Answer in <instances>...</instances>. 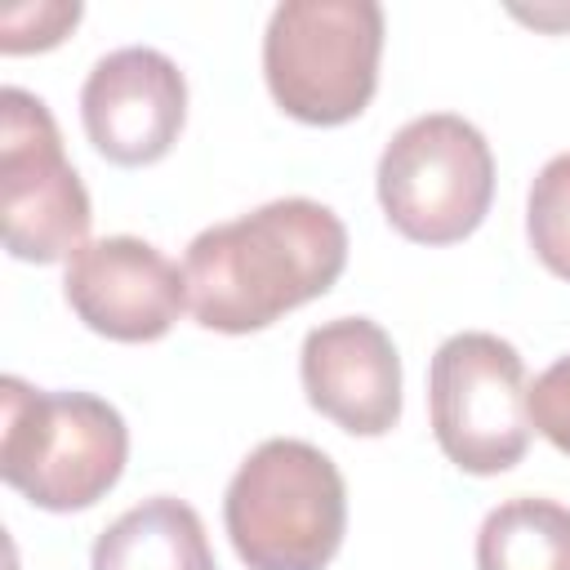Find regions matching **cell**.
I'll list each match as a JSON object with an SVG mask.
<instances>
[{
	"label": "cell",
	"instance_id": "obj_1",
	"mask_svg": "<svg viewBox=\"0 0 570 570\" xmlns=\"http://www.w3.org/2000/svg\"><path fill=\"white\" fill-rule=\"evenodd\" d=\"M347 263V227L307 196H285L205 227L183 258L187 307L205 330L249 334L321 298Z\"/></svg>",
	"mask_w": 570,
	"mask_h": 570
},
{
	"label": "cell",
	"instance_id": "obj_2",
	"mask_svg": "<svg viewBox=\"0 0 570 570\" xmlns=\"http://www.w3.org/2000/svg\"><path fill=\"white\" fill-rule=\"evenodd\" d=\"M0 476L45 512L94 508L125 472L129 432L94 392H40L0 379Z\"/></svg>",
	"mask_w": 570,
	"mask_h": 570
},
{
	"label": "cell",
	"instance_id": "obj_3",
	"mask_svg": "<svg viewBox=\"0 0 570 570\" xmlns=\"http://www.w3.org/2000/svg\"><path fill=\"white\" fill-rule=\"evenodd\" d=\"M223 521L249 570H325L347 530V490L325 450L272 436L236 468Z\"/></svg>",
	"mask_w": 570,
	"mask_h": 570
},
{
	"label": "cell",
	"instance_id": "obj_4",
	"mask_svg": "<svg viewBox=\"0 0 570 570\" xmlns=\"http://www.w3.org/2000/svg\"><path fill=\"white\" fill-rule=\"evenodd\" d=\"M383 9L374 0H285L263 36L276 107L303 125L356 120L379 85Z\"/></svg>",
	"mask_w": 570,
	"mask_h": 570
},
{
	"label": "cell",
	"instance_id": "obj_5",
	"mask_svg": "<svg viewBox=\"0 0 570 570\" xmlns=\"http://www.w3.org/2000/svg\"><path fill=\"white\" fill-rule=\"evenodd\" d=\"M490 142L454 111L414 116L379 156V205L405 240L454 245L472 236L490 214Z\"/></svg>",
	"mask_w": 570,
	"mask_h": 570
},
{
	"label": "cell",
	"instance_id": "obj_6",
	"mask_svg": "<svg viewBox=\"0 0 570 570\" xmlns=\"http://www.w3.org/2000/svg\"><path fill=\"white\" fill-rule=\"evenodd\" d=\"M530 383L517 347L499 334H450L428 370L432 432L445 459L472 476L521 463L530 445Z\"/></svg>",
	"mask_w": 570,
	"mask_h": 570
},
{
	"label": "cell",
	"instance_id": "obj_7",
	"mask_svg": "<svg viewBox=\"0 0 570 570\" xmlns=\"http://www.w3.org/2000/svg\"><path fill=\"white\" fill-rule=\"evenodd\" d=\"M89 191L62 156L49 107L27 89L0 94V227L22 263L71 258L89 236Z\"/></svg>",
	"mask_w": 570,
	"mask_h": 570
},
{
	"label": "cell",
	"instance_id": "obj_8",
	"mask_svg": "<svg viewBox=\"0 0 570 570\" xmlns=\"http://www.w3.org/2000/svg\"><path fill=\"white\" fill-rule=\"evenodd\" d=\"M62 294L71 312L102 338L151 343L174 330L187 307V276L138 236L85 240L67 258Z\"/></svg>",
	"mask_w": 570,
	"mask_h": 570
},
{
	"label": "cell",
	"instance_id": "obj_9",
	"mask_svg": "<svg viewBox=\"0 0 570 570\" xmlns=\"http://www.w3.org/2000/svg\"><path fill=\"white\" fill-rule=\"evenodd\" d=\"M80 116L89 142L111 165L160 160L187 120V80L160 49H116L94 62L80 89Z\"/></svg>",
	"mask_w": 570,
	"mask_h": 570
},
{
	"label": "cell",
	"instance_id": "obj_10",
	"mask_svg": "<svg viewBox=\"0 0 570 570\" xmlns=\"http://www.w3.org/2000/svg\"><path fill=\"white\" fill-rule=\"evenodd\" d=\"M303 392L312 410L352 436H383L401 419V356L370 316H338L303 338Z\"/></svg>",
	"mask_w": 570,
	"mask_h": 570
},
{
	"label": "cell",
	"instance_id": "obj_11",
	"mask_svg": "<svg viewBox=\"0 0 570 570\" xmlns=\"http://www.w3.org/2000/svg\"><path fill=\"white\" fill-rule=\"evenodd\" d=\"M94 570H214V552L196 508L156 494L98 534Z\"/></svg>",
	"mask_w": 570,
	"mask_h": 570
},
{
	"label": "cell",
	"instance_id": "obj_12",
	"mask_svg": "<svg viewBox=\"0 0 570 570\" xmlns=\"http://www.w3.org/2000/svg\"><path fill=\"white\" fill-rule=\"evenodd\" d=\"M476 570H570V508L508 499L476 534Z\"/></svg>",
	"mask_w": 570,
	"mask_h": 570
},
{
	"label": "cell",
	"instance_id": "obj_13",
	"mask_svg": "<svg viewBox=\"0 0 570 570\" xmlns=\"http://www.w3.org/2000/svg\"><path fill=\"white\" fill-rule=\"evenodd\" d=\"M525 232L539 263L552 276L570 281V151L552 156L539 169L525 205Z\"/></svg>",
	"mask_w": 570,
	"mask_h": 570
},
{
	"label": "cell",
	"instance_id": "obj_14",
	"mask_svg": "<svg viewBox=\"0 0 570 570\" xmlns=\"http://www.w3.org/2000/svg\"><path fill=\"white\" fill-rule=\"evenodd\" d=\"M530 428L543 432L561 454H570V356L552 361L530 383Z\"/></svg>",
	"mask_w": 570,
	"mask_h": 570
},
{
	"label": "cell",
	"instance_id": "obj_15",
	"mask_svg": "<svg viewBox=\"0 0 570 570\" xmlns=\"http://www.w3.org/2000/svg\"><path fill=\"white\" fill-rule=\"evenodd\" d=\"M18 22H31L27 36H13V40H0L4 53H31V49H49L62 40L67 27H76L80 18V4H36V9H9Z\"/></svg>",
	"mask_w": 570,
	"mask_h": 570
}]
</instances>
